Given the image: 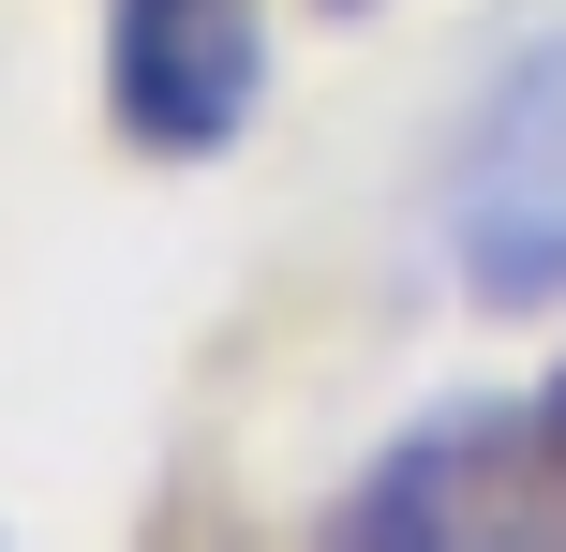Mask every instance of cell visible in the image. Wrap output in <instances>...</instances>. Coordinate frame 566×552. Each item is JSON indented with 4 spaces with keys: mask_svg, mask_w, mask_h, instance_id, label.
Segmentation results:
<instances>
[{
    "mask_svg": "<svg viewBox=\"0 0 566 552\" xmlns=\"http://www.w3.org/2000/svg\"><path fill=\"white\" fill-rule=\"evenodd\" d=\"M328 15H373V0H328Z\"/></svg>",
    "mask_w": 566,
    "mask_h": 552,
    "instance_id": "cell-5",
    "label": "cell"
},
{
    "mask_svg": "<svg viewBox=\"0 0 566 552\" xmlns=\"http://www.w3.org/2000/svg\"><path fill=\"white\" fill-rule=\"evenodd\" d=\"M358 552H478V538H552V464H537V404H448L343 493Z\"/></svg>",
    "mask_w": 566,
    "mask_h": 552,
    "instance_id": "cell-2",
    "label": "cell"
},
{
    "mask_svg": "<svg viewBox=\"0 0 566 552\" xmlns=\"http://www.w3.org/2000/svg\"><path fill=\"white\" fill-rule=\"evenodd\" d=\"M105 105L149 165H209L269 105V30L254 0H119L105 30Z\"/></svg>",
    "mask_w": 566,
    "mask_h": 552,
    "instance_id": "cell-3",
    "label": "cell"
},
{
    "mask_svg": "<svg viewBox=\"0 0 566 552\" xmlns=\"http://www.w3.org/2000/svg\"><path fill=\"white\" fill-rule=\"evenodd\" d=\"M448 269L478 314H552L566 299V30L522 45L478 90L448 165Z\"/></svg>",
    "mask_w": 566,
    "mask_h": 552,
    "instance_id": "cell-1",
    "label": "cell"
},
{
    "mask_svg": "<svg viewBox=\"0 0 566 552\" xmlns=\"http://www.w3.org/2000/svg\"><path fill=\"white\" fill-rule=\"evenodd\" d=\"M537 464H552V538H566V374H537Z\"/></svg>",
    "mask_w": 566,
    "mask_h": 552,
    "instance_id": "cell-4",
    "label": "cell"
}]
</instances>
